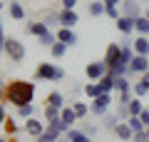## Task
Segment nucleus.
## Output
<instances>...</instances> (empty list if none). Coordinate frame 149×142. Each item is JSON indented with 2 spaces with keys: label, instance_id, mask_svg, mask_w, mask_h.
I'll use <instances>...</instances> for the list:
<instances>
[{
  "label": "nucleus",
  "instance_id": "nucleus-1",
  "mask_svg": "<svg viewBox=\"0 0 149 142\" xmlns=\"http://www.w3.org/2000/svg\"><path fill=\"white\" fill-rule=\"evenodd\" d=\"M35 100V82H27V80H13L8 82L5 87V102L15 107H22V105H30Z\"/></svg>",
  "mask_w": 149,
  "mask_h": 142
},
{
  "label": "nucleus",
  "instance_id": "nucleus-2",
  "mask_svg": "<svg viewBox=\"0 0 149 142\" xmlns=\"http://www.w3.org/2000/svg\"><path fill=\"white\" fill-rule=\"evenodd\" d=\"M35 80H45V82H62L65 70L55 63H40L35 70Z\"/></svg>",
  "mask_w": 149,
  "mask_h": 142
},
{
  "label": "nucleus",
  "instance_id": "nucleus-3",
  "mask_svg": "<svg viewBox=\"0 0 149 142\" xmlns=\"http://www.w3.org/2000/svg\"><path fill=\"white\" fill-rule=\"evenodd\" d=\"M5 55L10 58V63H22L27 55L25 45H22L17 37H5Z\"/></svg>",
  "mask_w": 149,
  "mask_h": 142
},
{
  "label": "nucleus",
  "instance_id": "nucleus-4",
  "mask_svg": "<svg viewBox=\"0 0 149 142\" xmlns=\"http://www.w3.org/2000/svg\"><path fill=\"white\" fill-rule=\"evenodd\" d=\"M109 105H112V95L102 92L100 97H95V100H90V112L97 117H104L107 112H109Z\"/></svg>",
  "mask_w": 149,
  "mask_h": 142
},
{
  "label": "nucleus",
  "instance_id": "nucleus-5",
  "mask_svg": "<svg viewBox=\"0 0 149 142\" xmlns=\"http://www.w3.org/2000/svg\"><path fill=\"white\" fill-rule=\"evenodd\" d=\"M104 65H107V70H114L119 63H122V47H119V42H109L107 45V50H104Z\"/></svg>",
  "mask_w": 149,
  "mask_h": 142
},
{
  "label": "nucleus",
  "instance_id": "nucleus-6",
  "mask_svg": "<svg viewBox=\"0 0 149 142\" xmlns=\"http://www.w3.org/2000/svg\"><path fill=\"white\" fill-rule=\"evenodd\" d=\"M104 72H109L107 65H104V60H95V63H87L85 65V75H87V80H92V82H97Z\"/></svg>",
  "mask_w": 149,
  "mask_h": 142
},
{
  "label": "nucleus",
  "instance_id": "nucleus-7",
  "mask_svg": "<svg viewBox=\"0 0 149 142\" xmlns=\"http://www.w3.org/2000/svg\"><path fill=\"white\" fill-rule=\"evenodd\" d=\"M149 72V58L147 55H134L129 63V75H144Z\"/></svg>",
  "mask_w": 149,
  "mask_h": 142
},
{
  "label": "nucleus",
  "instance_id": "nucleus-8",
  "mask_svg": "<svg viewBox=\"0 0 149 142\" xmlns=\"http://www.w3.org/2000/svg\"><path fill=\"white\" fill-rule=\"evenodd\" d=\"M57 20H60V27H74L77 22H80V15H77V10H57Z\"/></svg>",
  "mask_w": 149,
  "mask_h": 142
},
{
  "label": "nucleus",
  "instance_id": "nucleus-9",
  "mask_svg": "<svg viewBox=\"0 0 149 142\" xmlns=\"http://www.w3.org/2000/svg\"><path fill=\"white\" fill-rule=\"evenodd\" d=\"M45 130H47V122H40L37 117H30V120H25V132H27L30 137H35V140L42 135Z\"/></svg>",
  "mask_w": 149,
  "mask_h": 142
},
{
  "label": "nucleus",
  "instance_id": "nucleus-10",
  "mask_svg": "<svg viewBox=\"0 0 149 142\" xmlns=\"http://www.w3.org/2000/svg\"><path fill=\"white\" fill-rule=\"evenodd\" d=\"M25 32L40 40L45 32H50V27H47V22H45V20H35V22H27V25H25Z\"/></svg>",
  "mask_w": 149,
  "mask_h": 142
},
{
  "label": "nucleus",
  "instance_id": "nucleus-11",
  "mask_svg": "<svg viewBox=\"0 0 149 142\" xmlns=\"http://www.w3.org/2000/svg\"><path fill=\"white\" fill-rule=\"evenodd\" d=\"M55 35H57V40H60V42H65L67 47L77 45V32H74L72 27H60V30L55 32Z\"/></svg>",
  "mask_w": 149,
  "mask_h": 142
},
{
  "label": "nucleus",
  "instance_id": "nucleus-12",
  "mask_svg": "<svg viewBox=\"0 0 149 142\" xmlns=\"http://www.w3.org/2000/svg\"><path fill=\"white\" fill-rule=\"evenodd\" d=\"M97 82H100V90H102V92L112 95V92H114V85H117V75H112V72H104L100 80H97Z\"/></svg>",
  "mask_w": 149,
  "mask_h": 142
},
{
  "label": "nucleus",
  "instance_id": "nucleus-13",
  "mask_svg": "<svg viewBox=\"0 0 149 142\" xmlns=\"http://www.w3.org/2000/svg\"><path fill=\"white\" fill-rule=\"evenodd\" d=\"M132 47H134V55H147L149 58V37L147 35H137L132 40Z\"/></svg>",
  "mask_w": 149,
  "mask_h": 142
},
{
  "label": "nucleus",
  "instance_id": "nucleus-14",
  "mask_svg": "<svg viewBox=\"0 0 149 142\" xmlns=\"http://www.w3.org/2000/svg\"><path fill=\"white\" fill-rule=\"evenodd\" d=\"M114 135H117V140H119V142H132L134 132H132V127L127 125V120H124V122H119V125L114 127Z\"/></svg>",
  "mask_w": 149,
  "mask_h": 142
},
{
  "label": "nucleus",
  "instance_id": "nucleus-15",
  "mask_svg": "<svg viewBox=\"0 0 149 142\" xmlns=\"http://www.w3.org/2000/svg\"><path fill=\"white\" fill-rule=\"evenodd\" d=\"M117 30L122 32V35H132L134 32V18H127V15H122V18H117Z\"/></svg>",
  "mask_w": 149,
  "mask_h": 142
},
{
  "label": "nucleus",
  "instance_id": "nucleus-16",
  "mask_svg": "<svg viewBox=\"0 0 149 142\" xmlns=\"http://www.w3.org/2000/svg\"><path fill=\"white\" fill-rule=\"evenodd\" d=\"M45 105H52V107H57V110H62L65 107V95L60 92V90H52V92L45 97Z\"/></svg>",
  "mask_w": 149,
  "mask_h": 142
},
{
  "label": "nucleus",
  "instance_id": "nucleus-17",
  "mask_svg": "<svg viewBox=\"0 0 149 142\" xmlns=\"http://www.w3.org/2000/svg\"><path fill=\"white\" fill-rule=\"evenodd\" d=\"M119 10H122V15H127V18H134V20H137V18L144 13V10H139V5H137V3H129V0H124Z\"/></svg>",
  "mask_w": 149,
  "mask_h": 142
},
{
  "label": "nucleus",
  "instance_id": "nucleus-18",
  "mask_svg": "<svg viewBox=\"0 0 149 142\" xmlns=\"http://www.w3.org/2000/svg\"><path fill=\"white\" fill-rule=\"evenodd\" d=\"M60 120H62V122H65V125H67V127H72L74 122L80 120V117L74 115V110H72V105H65L62 110H60Z\"/></svg>",
  "mask_w": 149,
  "mask_h": 142
},
{
  "label": "nucleus",
  "instance_id": "nucleus-19",
  "mask_svg": "<svg viewBox=\"0 0 149 142\" xmlns=\"http://www.w3.org/2000/svg\"><path fill=\"white\" fill-rule=\"evenodd\" d=\"M104 10H107L104 0H90V3H87V13H90L92 18H100V15H104Z\"/></svg>",
  "mask_w": 149,
  "mask_h": 142
},
{
  "label": "nucleus",
  "instance_id": "nucleus-20",
  "mask_svg": "<svg viewBox=\"0 0 149 142\" xmlns=\"http://www.w3.org/2000/svg\"><path fill=\"white\" fill-rule=\"evenodd\" d=\"M8 13H10L13 20H25V8H22L17 0H10V3H8Z\"/></svg>",
  "mask_w": 149,
  "mask_h": 142
},
{
  "label": "nucleus",
  "instance_id": "nucleus-21",
  "mask_svg": "<svg viewBox=\"0 0 149 142\" xmlns=\"http://www.w3.org/2000/svg\"><path fill=\"white\" fill-rule=\"evenodd\" d=\"M127 107H129V117H139V115H142V110H144L147 105L142 102V97H132Z\"/></svg>",
  "mask_w": 149,
  "mask_h": 142
},
{
  "label": "nucleus",
  "instance_id": "nucleus-22",
  "mask_svg": "<svg viewBox=\"0 0 149 142\" xmlns=\"http://www.w3.org/2000/svg\"><path fill=\"white\" fill-rule=\"evenodd\" d=\"M65 137H67V142H90V135H85L82 130H74V127H70Z\"/></svg>",
  "mask_w": 149,
  "mask_h": 142
},
{
  "label": "nucleus",
  "instance_id": "nucleus-23",
  "mask_svg": "<svg viewBox=\"0 0 149 142\" xmlns=\"http://www.w3.org/2000/svg\"><path fill=\"white\" fill-rule=\"evenodd\" d=\"M82 92L87 95V97H90V100H95V97H100L102 95V90H100V82H87V85H82Z\"/></svg>",
  "mask_w": 149,
  "mask_h": 142
},
{
  "label": "nucleus",
  "instance_id": "nucleus-24",
  "mask_svg": "<svg viewBox=\"0 0 149 142\" xmlns=\"http://www.w3.org/2000/svg\"><path fill=\"white\" fill-rule=\"evenodd\" d=\"M134 32H137V35H147L149 37V20L144 15H139L137 20H134Z\"/></svg>",
  "mask_w": 149,
  "mask_h": 142
},
{
  "label": "nucleus",
  "instance_id": "nucleus-25",
  "mask_svg": "<svg viewBox=\"0 0 149 142\" xmlns=\"http://www.w3.org/2000/svg\"><path fill=\"white\" fill-rule=\"evenodd\" d=\"M47 130L57 132V135H67V130H70V127L65 125V122L60 120V117H55V120H50V122H47Z\"/></svg>",
  "mask_w": 149,
  "mask_h": 142
},
{
  "label": "nucleus",
  "instance_id": "nucleus-26",
  "mask_svg": "<svg viewBox=\"0 0 149 142\" xmlns=\"http://www.w3.org/2000/svg\"><path fill=\"white\" fill-rule=\"evenodd\" d=\"M65 53H67V45H65V42H55L52 47H50V55H52L55 60H60V58H65Z\"/></svg>",
  "mask_w": 149,
  "mask_h": 142
},
{
  "label": "nucleus",
  "instance_id": "nucleus-27",
  "mask_svg": "<svg viewBox=\"0 0 149 142\" xmlns=\"http://www.w3.org/2000/svg\"><path fill=\"white\" fill-rule=\"evenodd\" d=\"M72 110H74V115L80 117V120L90 115V105H87V102H80V100H77V102H72Z\"/></svg>",
  "mask_w": 149,
  "mask_h": 142
},
{
  "label": "nucleus",
  "instance_id": "nucleus-28",
  "mask_svg": "<svg viewBox=\"0 0 149 142\" xmlns=\"http://www.w3.org/2000/svg\"><path fill=\"white\" fill-rule=\"evenodd\" d=\"M17 110V117H22V120H30V117H35V105H22V107H15Z\"/></svg>",
  "mask_w": 149,
  "mask_h": 142
},
{
  "label": "nucleus",
  "instance_id": "nucleus-29",
  "mask_svg": "<svg viewBox=\"0 0 149 142\" xmlns=\"http://www.w3.org/2000/svg\"><path fill=\"white\" fill-rule=\"evenodd\" d=\"M102 122H104V127H107V130H112V132H114V127H117L122 120H119V115H114V112H107Z\"/></svg>",
  "mask_w": 149,
  "mask_h": 142
},
{
  "label": "nucleus",
  "instance_id": "nucleus-30",
  "mask_svg": "<svg viewBox=\"0 0 149 142\" xmlns=\"http://www.w3.org/2000/svg\"><path fill=\"white\" fill-rule=\"evenodd\" d=\"M57 140H60V135H57V132H52V130H45V132H42L40 137H37L35 142H57Z\"/></svg>",
  "mask_w": 149,
  "mask_h": 142
},
{
  "label": "nucleus",
  "instance_id": "nucleus-31",
  "mask_svg": "<svg viewBox=\"0 0 149 142\" xmlns=\"http://www.w3.org/2000/svg\"><path fill=\"white\" fill-rule=\"evenodd\" d=\"M55 42H57V35H55L52 30H50V32H45V35L40 37V45H45V47H52Z\"/></svg>",
  "mask_w": 149,
  "mask_h": 142
},
{
  "label": "nucleus",
  "instance_id": "nucleus-32",
  "mask_svg": "<svg viewBox=\"0 0 149 142\" xmlns=\"http://www.w3.org/2000/svg\"><path fill=\"white\" fill-rule=\"evenodd\" d=\"M127 125L132 127V132H142V130H147V127H144V122L139 120V117H127Z\"/></svg>",
  "mask_w": 149,
  "mask_h": 142
},
{
  "label": "nucleus",
  "instance_id": "nucleus-33",
  "mask_svg": "<svg viewBox=\"0 0 149 142\" xmlns=\"http://www.w3.org/2000/svg\"><path fill=\"white\" fill-rule=\"evenodd\" d=\"M55 117H60V110H57V107H52V105H45V122L55 120Z\"/></svg>",
  "mask_w": 149,
  "mask_h": 142
},
{
  "label": "nucleus",
  "instance_id": "nucleus-34",
  "mask_svg": "<svg viewBox=\"0 0 149 142\" xmlns=\"http://www.w3.org/2000/svg\"><path fill=\"white\" fill-rule=\"evenodd\" d=\"M104 15H107V18H112V20H117V18H122V10H119V8H107Z\"/></svg>",
  "mask_w": 149,
  "mask_h": 142
},
{
  "label": "nucleus",
  "instance_id": "nucleus-35",
  "mask_svg": "<svg viewBox=\"0 0 149 142\" xmlns=\"http://www.w3.org/2000/svg\"><path fill=\"white\" fill-rule=\"evenodd\" d=\"M3 127H5L8 135H15V132H17V125H15L13 120H5V125H3Z\"/></svg>",
  "mask_w": 149,
  "mask_h": 142
},
{
  "label": "nucleus",
  "instance_id": "nucleus-36",
  "mask_svg": "<svg viewBox=\"0 0 149 142\" xmlns=\"http://www.w3.org/2000/svg\"><path fill=\"white\" fill-rule=\"evenodd\" d=\"M139 120H142V122H144V127L149 130V107H144V110H142V115H139Z\"/></svg>",
  "mask_w": 149,
  "mask_h": 142
},
{
  "label": "nucleus",
  "instance_id": "nucleus-37",
  "mask_svg": "<svg viewBox=\"0 0 149 142\" xmlns=\"http://www.w3.org/2000/svg\"><path fill=\"white\" fill-rule=\"evenodd\" d=\"M122 3H124V0H104V5H107V8H119Z\"/></svg>",
  "mask_w": 149,
  "mask_h": 142
},
{
  "label": "nucleus",
  "instance_id": "nucleus-38",
  "mask_svg": "<svg viewBox=\"0 0 149 142\" xmlns=\"http://www.w3.org/2000/svg\"><path fill=\"white\" fill-rule=\"evenodd\" d=\"M8 120V112H5V105H0V125H5Z\"/></svg>",
  "mask_w": 149,
  "mask_h": 142
},
{
  "label": "nucleus",
  "instance_id": "nucleus-39",
  "mask_svg": "<svg viewBox=\"0 0 149 142\" xmlns=\"http://www.w3.org/2000/svg\"><path fill=\"white\" fill-rule=\"evenodd\" d=\"M82 132H85V135H90V137H92V135H95L97 130H95V127H92V125H85V127H82Z\"/></svg>",
  "mask_w": 149,
  "mask_h": 142
},
{
  "label": "nucleus",
  "instance_id": "nucleus-40",
  "mask_svg": "<svg viewBox=\"0 0 149 142\" xmlns=\"http://www.w3.org/2000/svg\"><path fill=\"white\" fill-rule=\"evenodd\" d=\"M5 27H3V18H0V42H5Z\"/></svg>",
  "mask_w": 149,
  "mask_h": 142
},
{
  "label": "nucleus",
  "instance_id": "nucleus-41",
  "mask_svg": "<svg viewBox=\"0 0 149 142\" xmlns=\"http://www.w3.org/2000/svg\"><path fill=\"white\" fill-rule=\"evenodd\" d=\"M5 102V87H0V105Z\"/></svg>",
  "mask_w": 149,
  "mask_h": 142
},
{
  "label": "nucleus",
  "instance_id": "nucleus-42",
  "mask_svg": "<svg viewBox=\"0 0 149 142\" xmlns=\"http://www.w3.org/2000/svg\"><path fill=\"white\" fill-rule=\"evenodd\" d=\"M3 55H5V42H0V60H3Z\"/></svg>",
  "mask_w": 149,
  "mask_h": 142
},
{
  "label": "nucleus",
  "instance_id": "nucleus-43",
  "mask_svg": "<svg viewBox=\"0 0 149 142\" xmlns=\"http://www.w3.org/2000/svg\"><path fill=\"white\" fill-rule=\"evenodd\" d=\"M142 15L147 18V20H149V8H144V13H142Z\"/></svg>",
  "mask_w": 149,
  "mask_h": 142
},
{
  "label": "nucleus",
  "instance_id": "nucleus-44",
  "mask_svg": "<svg viewBox=\"0 0 149 142\" xmlns=\"http://www.w3.org/2000/svg\"><path fill=\"white\" fill-rule=\"evenodd\" d=\"M3 8H5V3H3V0H0V10H3Z\"/></svg>",
  "mask_w": 149,
  "mask_h": 142
},
{
  "label": "nucleus",
  "instance_id": "nucleus-45",
  "mask_svg": "<svg viewBox=\"0 0 149 142\" xmlns=\"http://www.w3.org/2000/svg\"><path fill=\"white\" fill-rule=\"evenodd\" d=\"M57 142H67V137H65V140H62V137H60V140H57Z\"/></svg>",
  "mask_w": 149,
  "mask_h": 142
},
{
  "label": "nucleus",
  "instance_id": "nucleus-46",
  "mask_svg": "<svg viewBox=\"0 0 149 142\" xmlns=\"http://www.w3.org/2000/svg\"><path fill=\"white\" fill-rule=\"evenodd\" d=\"M0 142H8V140H5V137H0Z\"/></svg>",
  "mask_w": 149,
  "mask_h": 142
},
{
  "label": "nucleus",
  "instance_id": "nucleus-47",
  "mask_svg": "<svg viewBox=\"0 0 149 142\" xmlns=\"http://www.w3.org/2000/svg\"><path fill=\"white\" fill-rule=\"evenodd\" d=\"M129 3H137V0H129Z\"/></svg>",
  "mask_w": 149,
  "mask_h": 142
}]
</instances>
